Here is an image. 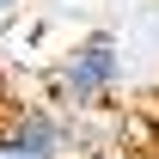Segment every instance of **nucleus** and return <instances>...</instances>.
<instances>
[{
	"label": "nucleus",
	"mask_w": 159,
	"mask_h": 159,
	"mask_svg": "<svg viewBox=\"0 0 159 159\" xmlns=\"http://www.w3.org/2000/svg\"><path fill=\"white\" fill-rule=\"evenodd\" d=\"M19 12H25V0H0V31H6V25L19 19Z\"/></svg>",
	"instance_id": "7ed1b4c3"
},
{
	"label": "nucleus",
	"mask_w": 159,
	"mask_h": 159,
	"mask_svg": "<svg viewBox=\"0 0 159 159\" xmlns=\"http://www.w3.org/2000/svg\"><path fill=\"white\" fill-rule=\"evenodd\" d=\"M0 135L12 141L19 153H31V159H67V153L80 147L74 122L61 116L55 104H12V116H6Z\"/></svg>",
	"instance_id": "f03ea898"
},
{
	"label": "nucleus",
	"mask_w": 159,
	"mask_h": 159,
	"mask_svg": "<svg viewBox=\"0 0 159 159\" xmlns=\"http://www.w3.org/2000/svg\"><path fill=\"white\" fill-rule=\"evenodd\" d=\"M0 159H31V153H19V147H12V141L0 135Z\"/></svg>",
	"instance_id": "20e7f679"
},
{
	"label": "nucleus",
	"mask_w": 159,
	"mask_h": 159,
	"mask_svg": "<svg viewBox=\"0 0 159 159\" xmlns=\"http://www.w3.org/2000/svg\"><path fill=\"white\" fill-rule=\"evenodd\" d=\"M122 74H129V61H122L116 31H86V37L49 67V86H55V98L67 104V110H92V104L116 98Z\"/></svg>",
	"instance_id": "f257e3e1"
}]
</instances>
